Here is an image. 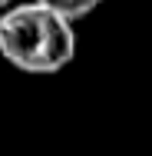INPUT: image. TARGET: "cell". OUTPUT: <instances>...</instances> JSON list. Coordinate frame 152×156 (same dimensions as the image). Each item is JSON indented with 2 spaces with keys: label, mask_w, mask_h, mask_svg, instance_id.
<instances>
[{
  "label": "cell",
  "mask_w": 152,
  "mask_h": 156,
  "mask_svg": "<svg viewBox=\"0 0 152 156\" xmlns=\"http://www.w3.org/2000/svg\"><path fill=\"white\" fill-rule=\"evenodd\" d=\"M0 57L23 73H60L76 57V30L36 0L0 13Z\"/></svg>",
  "instance_id": "cell-1"
},
{
  "label": "cell",
  "mask_w": 152,
  "mask_h": 156,
  "mask_svg": "<svg viewBox=\"0 0 152 156\" xmlns=\"http://www.w3.org/2000/svg\"><path fill=\"white\" fill-rule=\"evenodd\" d=\"M36 3H40V7H46V10H53V13H60L63 20L76 23V20L90 17L103 0H36Z\"/></svg>",
  "instance_id": "cell-2"
},
{
  "label": "cell",
  "mask_w": 152,
  "mask_h": 156,
  "mask_svg": "<svg viewBox=\"0 0 152 156\" xmlns=\"http://www.w3.org/2000/svg\"><path fill=\"white\" fill-rule=\"evenodd\" d=\"M13 3H17V0H0V13H3L7 7H13Z\"/></svg>",
  "instance_id": "cell-3"
}]
</instances>
